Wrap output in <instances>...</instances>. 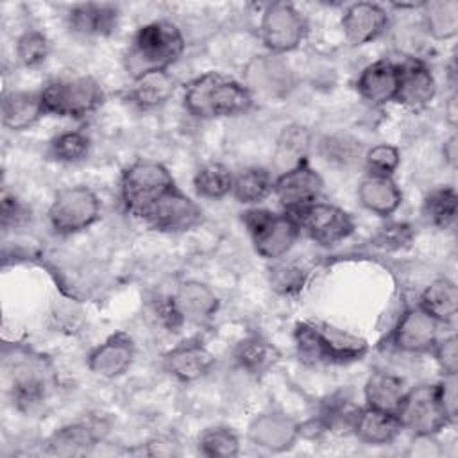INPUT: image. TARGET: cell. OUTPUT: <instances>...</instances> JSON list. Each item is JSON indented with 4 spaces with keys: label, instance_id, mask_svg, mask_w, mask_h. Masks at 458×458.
Returning a JSON list of instances; mask_svg holds the SVG:
<instances>
[{
    "label": "cell",
    "instance_id": "6da1fadb",
    "mask_svg": "<svg viewBox=\"0 0 458 458\" xmlns=\"http://www.w3.org/2000/svg\"><path fill=\"white\" fill-rule=\"evenodd\" d=\"M293 344L299 360L310 367L349 365L360 361L369 351L363 336L320 318L297 322Z\"/></svg>",
    "mask_w": 458,
    "mask_h": 458
},
{
    "label": "cell",
    "instance_id": "7a4b0ae2",
    "mask_svg": "<svg viewBox=\"0 0 458 458\" xmlns=\"http://www.w3.org/2000/svg\"><path fill=\"white\" fill-rule=\"evenodd\" d=\"M184 109L200 120L245 114L254 106V97L243 82L220 72H206L191 79L182 93Z\"/></svg>",
    "mask_w": 458,
    "mask_h": 458
},
{
    "label": "cell",
    "instance_id": "3957f363",
    "mask_svg": "<svg viewBox=\"0 0 458 458\" xmlns=\"http://www.w3.org/2000/svg\"><path fill=\"white\" fill-rule=\"evenodd\" d=\"M186 48L181 29L168 20H156L141 25L129 41L123 54V66L131 79L147 72L168 70Z\"/></svg>",
    "mask_w": 458,
    "mask_h": 458
},
{
    "label": "cell",
    "instance_id": "277c9868",
    "mask_svg": "<svg viewBox=\"0 0 458 458\" xmlns=\"http://www.w3.org/2000/svg\"><path fill=\"white\" fill-rule=\"evenodd\" d=\"M11 395L20 411L38 410L55 386V369L52 361L32 349L16 347L13 358H7Z\"/></svg>",
    "mask_w": 458,
    "mask_h": 458
},
{
    "label": "cell",
    "instance_id": "5b68a950",
    "mask_svg": "<svg viewBox=\"0 0 458 458\" xmlns=\"http://www.w3.org/2000/svg\"><path fill=\"white\" fill-rule=\"evenodd\" d=\"M47 114L61 118H86L106 100L100 82L91 75H63L48 81L41 89Z\"/></svg>",
    "mask_w": 458,
    "mask_h": 458
},
{
    "label": "cell",
    "instance_id": "8992f818",
    "mask_svg": "<svg viewBox=\"0 0 458 458\" xmlns=\"http://www.w3.org/2000/svg\"><path fill=\"white\" fill-rule=\"evenodd\" d=\"M175 184L170 170L157 161L140 159L120 177V199L127 213L141 218Z\"/></svg>",
    "mask_w": 458,
    "mask_h": 458
},
{
    "label": "cell",
    "instance_id": "52a82bcc",
    "mask_svg": "<svg viewBox=\"0 0 458 458\" xmlns=\"http://www.w3.org/2000/svg\"><path fill=\"white\" fill-rule=\"evenodd\" d=\"M242 222L254 250L268 261L284 258L301 236V227L288 211L276 213L265 208H250L242 213Z\"/></svg>",
    "mask_w": 458,
    "mask_h": 458
},
{
    "label": "cell",
    "instance_id": "ba28073f",
    "mask_svg": "<svg viewBox=\"0 0 458 458\" xmlns=\"http://www.w3.org/2000/svg\"><path fill=\"white\" fill-rule=\"evenodd\" d=\"M100 211L98 195L84 184H75L55 191L47 216L55 234L68 236L91 227L100 218Z\"/></svg>",
    "mask_w": 458,
    "mask_h": 458
},
{
    "label": "cell",
    "instance_id": "9c48e42d",
    "mask_svg": "<svg viewBox=\"0 0 458 458\" xmlns=\"http://www.w3.org/2000/svg\"><path fill=\"white\" fill-rule=\"evenodd\" d=\"M308 34L304 14L290 2H272L259 21V38L270 54L283 55L301 47Z\"/></svg>",
    "mask_w": 458,
    "mask_h": 458
},
{
    "label": "cell",
    "instance_id": "30bf717a",
    "mask_svg": "<svg viewBox=\"0 0 458 458\" xmlns=\"http://www.w3.org/2000/svg\"><path fill=\"white\" fill-rule=\"evenodd\" d=\"M397 417L403 429L410 431L413 437H435L451 424L440 404L437 383L408 388L397 410Z\"/></svg>",
    "mask_w": 458,
    "mask_h": 458
},
{
    "label": "cell",
    "instance_id": "8fae6325",
    "mask_svg": "<svg viewBox=\"0 0 458 458\" xmlns=\"http://www.w3.org/2000/svg\"><path fill=\"white\" fill-rule=\"evenodd\" d=\"M288 213L299 224L301 233L322 247H333L347 240L356 227L354 218L345 209L329 202L315 200Z\"/></svg>",
    "mask_w": 458,
    "mask_h": 458
},
{
    "label": "cell",
    "instance_id": "7c38bea8",
    "mask_svg": "<svg viewBox=\"0 0 458 458\" xmlns=\"http://www.w3.org/2000/svg\"><path fill=\"white\" fill-rule=\"evenodd\" d=\"M243 84L250 95L281 100L295 88V75L290 64L277 54L254 55L243 68Z\"/></svg>",
    "mask_w": 458,
    "mask_h": 458
},
{
    "label": "cell",
    "instance_id": "4fadbf2b",
    "mask_svg": "<svg viewBox=\"0 0 458 458\" xmlns=\"http://www.w3.org/2000/svg\"><path fill=\"white\" fill-rule=\"evenodd\" d=\"M440 326L442 324L437 318L415 304L403 311L385 342L390 349L404 354L431 352L440 338Z\"/></svg>",
    "mask_w": 458,
    "mask_h": 458
},
{
    "label": "cell",
    "instance_id": "5bb4252c",
    "mask_svg": "<svg viewBox=\"0 0 458 458\" xmlns=\"http://www.w3.org/2000/svg\"><path fill=\"white\" fill-rule=\"evenodd\" d=\"M141 220L159 233L177 234L197 227L202 222V209L179 190V186H174L141 216Z\"/></svg>",
    "mask_w": 458,
    "mask_h": 458
},
{
    "label": "cell",
    "instance_id": "9a60e30c",
    "mask_svg": "<svg viewBox=\"0 0 458 458\" xmlns=\"http://www.w3.org/2000/svg\"><path fill=\"white\" fill-rule=\"evenodd\" d=\"M322 190L324 179L308 159L281 172L274 179V195L284 211H293L318 200Z\"/></svg>",
    "mask_w": 458,
    "mask_h": 458
},
{
    "label": "cell",
    "instance_id": "2e32d148",
    "mask_svg": "<svg viewBox=\"0 0 458 458\" xmlns=\"http://www.w3.org/2000/svg\"><path fill=\"white\" fill-rule=\"evenodd\" d=\"M216 360L199 338H186L163 354V369L181 383H193L206 377Z\"/></svg>",
    "mask_w": 458,
    "mask_h": 458
},
{
    "label": "cell",
    "instance_id": "e0dca14e",
    "mask_svg": "<svg viewBox=\"0 0 458 458\" xmlns=\"http://www.w3.org/2000/svg\"><path fill=\"white\" fill-rule=\"evenodd\" d=\"M249 440L270 453L290 451L301 437L299 422L277 410L256 415L247 426Z\"/></svg>",
    "mask_w": 458,
    "mask_h": 458
},
{
    "label": "cell",
    "instance_id": "ac0fdd59",
    "mask_svg": "<svg viewBox=\"0 0 458 458\" xmlns=\"http://www.w3.org/2000/svg\"><path fill=\"white\" fill-rule=\"evenodd\" d=\"M340 25L345 41L351 47H361L376 41L388 30L390 16L376 2H354L345 7Z\"/></svg>",
    "mask_w": 458,
    "mask_h": 458
},
{
    "label": "cell",
    "instance_id": "d6986e66",
    "mask_svg": "<svg viewBox=\"0 0 458 458\" xmlns=\"http://www.w3.org/2000/svg\"><path fill=\"white\" fill-rule=\"evenodd\" d=\"M399 68V86L395 100L406 109L419 111L431 104L437 95V81L422 57H404Z\"/></svg>",
    "mask_w": 458,
    "mask_h": 458
},
{
    "label": "cell",
    "instance_id": "ffe728a7",
    "mask_svg": "<svg viewBox=\"0 0 458 458\" xmlns=\"http://www.w3.org/2000/svg\"><path fill=\"white\" fill-rule=\"evenodd\" d=\"M136 358V344L125 331L111 333L102 344L93 347L88 354V369L104 379L123 376Z\"/></svg>",
    "mask_w": 458,
    "mask_h": 458
},
{
    "label": "cell",
    "instance_id": "44dd1931",
    "mask_svg": "<svg viewBox=\"0 0 458 458\" xmlns=\"http://www.w3.org/2000/svg\"><path fill=\"white\" fill-rule=\"evenodd\" d=\"M120 21V7L109 2L73 4L66 13L70 32L81 38H106L113 34Z\"/></svg>",
    "mask_w": 458,
    "mask_h": 458
},
{
    "label": "cell",
    "instance_id": "7402d4cb",
    "mask_svg": "<svg viewBox=\"0 0 458 458\" xmlns=\"http://www.w3.org/2000/svg\"><path fill=\"white\" fill-rule=\"evenodd\" d=\"M106 426L97 419L77 420L55 429L45 442L50 454L81 456L88 454L104 437Z\"/></svg>",
    "mask_w": 458,
    "mask_h": 458
},
{
    "label": "cell",
    "instance_id": "603a6c76",
    "mask_svg": "<svg viewBox=\"0 0 458 458\" xmlns=\"http://www.w3.org/2000/svg\"><path fill=\"white\" fill-rule=\"evenodd\" d=\"M170 301L182 324H204L211 320L220 308L216 293L206 283L195 279L179 283Z\"/></svg>",
    "mask_w": 458,
    "mask_h": 458
},
{
    "label": "cell",
    "instance_id": "cb8c5ba5",
    "mask_svg": "<svg viewBox=\"0 0 458 458\" xmlns=\"http://www.w3.org/2000/svg\"><path fill=\"white\" fill-rule=\"evenodd\" d=\"M399 86L397 63L383 57L367 64L356 81L358 95L374 107H381L395 100Z\"/></svg>",
    "mask_w": 458,
    "mask_h": 458
},
{
    "label": "cell",
    "instance_id": "d4e9b609",
    "mask_svg": "<svg viewBox=\"0 0 458 458\" xmlns=\"http://www.w3.org/2000/svg\"><path fill=\"white\" fill-rule=\"evenodd\" d=\"M2 125L9 131H25L36 125L47 113L39 91L11 89L2 95Z\"/></svg>",
    "mask_w": 458,
    "mask_h": 458
},
{
    "label": "cell",
    "instance_id": "484cf974",
    "mask_svg": "<svg viewBox=\"0 0 458 458\" xmlns=\"http://www.w3.org/2000/svg\"><path fill=\"white\" fill-rule=\"evenodd\" d=\"M403 431L397 413L377 410L372 406H361L352 424L356 438L367 445H386L392 444Z\"/></svg>",
    "mask_w": 458,
    "mask_h": 458
},
{
    "label": "cell",
    "instance_id": "4316f807",
    "mask_svg": "<svg viewBox=\"0 0 458 458\" xmlns=\"http://www.w3.org/2000/svg\"><path fill=\"white\" fill-rule=\"evenodd\" d=\"M175 88L177 81L168 70L147 72L132 79L127 89V100L141 111L156 109L174 95Z\"/></svg>",
    "mask_w": 458,
    "mask_h": 458
},
{
    "label": "cell",
    "instance_id": "83f0119b",
    "mask_svg": "<svg viewBox=\"0 0 458 458\" xmlns=\"http://www.w3.org/2000/svg\"><path fill=\"white\" fill-rule=\"evenodd\" d=\"M358 200L367 211L386 218L403 204V191L392 177L367 174L358 184Z\"/></svg>",
    "mask_w": 458,
    "mask_h": 458
},
{
    "label": "cell",
    "instance_id": "f1b7e54d",
    "mask_svg": "<svg viewBox=\"0 0 458 458\" xmlns=\"http://www.w3.org/2000/svg\"><path fill=\"white\" fill-rule=\"evenodd\" d=\"M233 360L243 372L259 377L281 360V352L268 338L250 335L234 345Z\"/></svg>",
    "mask_w": 458,
    "mask_h": 458
},
{
    "label": "cell",
    "instance_id": "f546056e",
    "mask_svg": "<svg viewBox=\"0 0 458 458\" xmlns=\"http://www.w3.org/2000/svg\"><path fill=\"white\" fill-rule=\"evenodd\" d=\"M406 392L408 388L404 379L386 370L372 372L363 386L365 404L390 413H397Z\"/></svg>",
    "mask_w": 458,
    "mask_h": 458
},
{
    "label": "cell",
    "instance_id": "4dcf8cb0",
    "mask_svg": "<svg viewBox=\"0 0 458 458\" xmlns=\"http://www.w3.org/2000/svg\"><path fill=\"white\" fill-rule=\"evenodd\" d=\"M420 27L424 34L435 41H447L458 34V2L429 0L420 7Z\"/></svg>",
    "mask_w": 458,
    "mask_h": 458
},
{
    "label": "cell",
    "instance_id": "1f68e13d",
    "mask_svg": "<svg viewBox=\"0 0 458 458\" xmlns=\"http://www.w3.org/2000/svg\"><path fill=\"white\" fill-rule=\"evenodd\" d=\"M417 304L442 326L454 324L458 313L456 284L447 277H437L422 290Z\"/></svg>",
    "mask_w": 458,
    "mask_h": 458
},
{
    "label": "cell",
    "instance_id": "d6a6232c",
    "mask_svg": "<svg viewBox=\"0 0 458 458\" xmlns=\"http://www.w3.org/2000/svg\"><path fill=\"white\" fill-rule=\"evenodd\" d=\"M274 193V177L267 168L249 166L234 175L231 195L247 206H256Z\"/></svg>",
    "mask_w": 458,
    "mask_h": 458
},
{
    "label": "cell",
    "instance_id": "836d02e7",
    "mask_svg": "<svg viewBox=\"0 0 458 458\" xmlns=\"http://www.w3.org/2000/svg\"><path fill=\"white\" fill-rule=\"evenodd\" d=\"M311 136L306 127L299 123H290L283 127L277 143H276V165L281 168V172L299 165L301 161L308 159Z\"/></svg>",
    "mask_w": 458,
    "mask_h": 458
},
{
    "label": "cell",
    "instance_id": "e575fe53",
    "mask_svg": "<svg viewBox=\"0 0 458 458\" xmlns=\"http://www.w3.org/2000/svg\"><path fill=\"white\" fill-rule=\"evenodd\" d=\"M234 174L222 163L211 161L202 165L193 175V190L199 197L218 200L233 191Z\"/></svg>",
    "mask_w": 458,
    "mask_h": 458
},
{
    "label": "cell",
    "instance_id": "d590c367",
    "mask_svg": "<svg viewBox=\"0 0 458 458\" xmlns=\"http://www.w3.org/2000/svg\"><path fill=\"white\" fill-rule=\"evenodd\" d=\"M310 279V272L297 261L279 258L268 267V284L283 297L299 295Z\"/></svg>",
    "mask_w": 458,
    "mask_h": 458
},
{
    "label": "cell",
    "instance_id": "8d00e7d4",
    "mask_svg": "<svg viewBox=\"0 0 458 458\" xmlns=\"http://www.w3.org/2000/svg\"><path fill=\"white\" fill-rule=\"evenodd\" d=\"M456 208H458V193L453 186H440L428 193L422 213L426 220L437 229H451L456 222Z\"/></svg>",
    "mask_w": 458,
    "mask_h": 458
},
{
    "label": "cell",
    "instance_id": "74e56055",
    "mask_svg": "<svg viewBox=\"0 0 458 458\" xmlns=\"http://www.w3.org/2000/svg\"><path fill=\"white\" fill-rule=\"evenodd\" d=\"M91 148V140L82 131H63L48 141V156L64 165H75L86 159Z\"/></svg>",
    "mask_w": 458,
    "mask_h": 458
},
{
    "label": "cell",
    "instance_id": "f35d334b",
    "mask_svg": "<svg viewBox=\"0 0 458 458\" xmlns=\"http://www.w3.org/2000/svg\"><path fill=\"white\" fill-rule=\"evenodd\" d=\"M358 411L360 406H356L347 394L338 392L324 403L318 419L324 422L326 431H352V424L356 420Z\"/></svg>",
    "mask_w": 458,
    "mask_h": 458
},
{
    "label": "cell",
    "instance_id": "ab89813d",
    "mask_svg": "<svg viewBox=\"0 0 458 458\" xmlns=\"http://www.w3.org/2000/svg\"><path fill=\"white\" fill-rule=\"evenodd\" d=\"M199 451L209 458H231L240 453V438L227 426L206 428L197 440Z\"/></svg>",
    "mask_w": 458,
    "mask_h": 458
},
{
    "label": "cell",
    "instance_id": "60d3db41",
    "mask_svg": "<svg viewBox=\"0 0 458 458\" xmlns=\"http://www.w3.org/2000/svg\"><path fill=\"white\" fill-rule=\"evenodd\" d=\"M50 54V41L45 32L38 29L23 30L14 43L16 61L25 68H38Z\"/></svg>",
    "mask_w": 458,
    "mask_h": 458
},
{
    "label": "cell",
    "instance_id": "b9f144b4",
    "mask_svg": "<svg viewBox=\"0 0 458 458\" xmlns=\"http://www.w3.org/2000/svg\"><path fill=\"white\" fill-rule=\"evenodd\" d=\"M320 156L336 165H351L361 156V143L347 134L324 136L318 141Z\"/></svg>",
    "mask_w": 458,
    "mask_h": 458
},
{
    "label": "cell",
    "instance_id": "7bdbcfd3",
    "mask_svg": "<svg viewBox=\"0 0 458 458\" xmlns=\"http://www.w3.org/2000/svg\"><path fill=\"white\" fill-rule=\"evenodd\" d=\"M363 159L369 174L392 177L401 165V152L395 145L377 143L363 154Z\"/></svg>",
    "mask_w": 458,
    "mask_h": 458
},
{
    "label": "cell",
    "instance_id": "ee69618b",
    "mask_svg": "<svg viewBox=\"0 0 458 458\" xmlns=\"http://www.w3.org/2000/svg\"><path fill=\"white\" fill-rule=\"evenodd\" d=\"M0 218H2V229H20L27 225L32 218V209L18 199L14 193H2V208H0Z\"/></svg>",
    "mask_w": 458,
    "mask_h": 458
},
{
    "label": "cell",
    "instance_id": "f6af8a7d",
    "mask_svg": "<svg viewBox=\"0 0 458 458\" xmlns=\"http://www.w3.org/2000/svg\"><path fill=\"white\" fill-rule=\"evenodd\" d=\"M372 242L376 247H381L385 250H399L410 247V243L413 242V231L404 222H392L383 225L376 233Z\"/></svg>",
    "mask_w": 458,
    "mask_h": 458
},
{
    "label": "cell",
    "instance_id": "bcb514c9",
    "mask_svg": "<svg viewBox=\"0 0 458 458\" xmlns=\"http://www.w3.org/2000/svg\"><path fill=\"white\" fill-rule=\"evenodd\" d=\"M435 361L438 363L444 376L458 374V340L454 335H447L438 338L435 347L431 349Z\"/></svg>",
    "mask_w": 458,
    "mask_h": 458
},
{
    "label": "cell",
    "instance_id": "7dc6e473",
    "mask_svg": "<svg viewBox=\"0 0 458 458\" xmlns=\"http://www.w3.org/2000/svg\"><path fill=\"white\" fill-rule=\"evenodd\" d=\"M438 385V399L440 404L449 419L451 424L456 422V410H458V394H456V376H444Z\"/></svg>",
    "mask_w": 458,
    "mask_h": 458
},
{
    "label": "cell",
    "instance_id": "c3c4849f",
    "mask_svg": "<svg viewBox=\"0 0 458 458\" xmlns=\"http://www.w3.org/2000/svg\"><path fill=\"white\" fill-rule=\"evenodd\" d=\"M147 449L143 451L145 454H148V456H170V454H175V445L177 444H174L172 440H166V438H154V440H148L147 444Z\"/></svg>",
    "mask_w": 458,
    "mask_h": 458
},
{
    "label": "cell",
    "instance_id": "681fc988",
    "mask_svg": "<svg viewBox=\"0 0 458 458\" xmlns=\"http://www.w3.org/2000/svg\"><path fill=\"white\" fill-rule=\"evenodd\" d=\"M458 140H456V134H451L445 141H444V147H442V156H444V161L449 165V166H456V156H458Z\"/></svg>",
    "mask_w": 458,
    "mask_h": 458
},
{
    "label": "cell",
    "instance_id": "f907efd6",
    "mask_svg": "<svg viewBox=\"0 0 458 458\" xmlns=\"http://www.w3.org/2000/svg\"><path fill=\"white\" fill-rule=\"evenodd\" d=\"M424 444H415L411 445V453L415 456H431V454H438L437 451H431V447H435L437 444L433 442V437H420Z\"/></svg>",
    "mask_w": 458,
    "mask_h": 458
},
{
    "label": "cell",
    "instance_id": "816d5d0a",
    "mask_svg": "<svg viewBox=\"0 0 458 458\" xmlns=\"http://www.w3.org/2000/svg\"><path fill=\"white\" fill-rule=\"evenodd\" d=\"M456 95H453L451 98H449V104H447V111H449V120H451V123L454 125V122H456Z\"/></svg>",
    "mask_w": 458,
    "mask_h": 458
}]
</instances>
